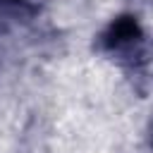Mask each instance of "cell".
<instances>
[{"label":"cell","mask_w":153,"mask_h":153,"mask_svg":"<svg viewBox=\"0 0 153 153\" xmlns=\"http://www.w3.org/2000/svg\"><path fill=\"white\" fill-rule=\"evenodd\" d=\"M141 38V26L131 14H122L110 22V26L103 33V45L105 48H122L127 43H136Z\"/></svg>","instance_id":"6da1fadb"},{"label":"cell","mask_w":153,"mask_h":153,"mask_svg":"<svg viewBox=\"0 0 153 153\" xmlns=\"http://www.w3.org/2000/svg\"><path fill=\"white\" fill-rule=\"evenodd\" d=\"M31 0H0V5H12V7H22V5H29Z\"/></svg>","instance_id":"7a4b0ae2"}]
</instances>
